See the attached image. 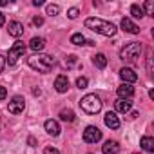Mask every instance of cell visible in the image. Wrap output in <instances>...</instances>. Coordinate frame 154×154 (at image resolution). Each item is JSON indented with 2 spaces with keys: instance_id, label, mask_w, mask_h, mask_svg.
Returning <instances> with one entry per match:
<instances>
[{
  "instance_id": "34",
  "label": "cell",
  "mask_w": 154,
  "mask_h": 154,
  "mask_svg": "<svg viewBox=\"0 0 154 154\" xmlns=\"http://www.w3.org/2000/svg\"><path fill=\"white\" fill-rule=\"evenodd\" d=\"M44 2H42V0H33V6H36V8H40Z\"/></svg>"
},
{
  "instance_id": "13",
  "label": "cell",
  "mask_w": 154,
  "mask_h": 154,
  "mask_svg": "<svg viewBox=\"0 0 154 154\" xmlns=\"http://www.w3.org/2000/svg\"><path fill=\"white\" fill-rule=\"evenodd\" d=\"M102 150H103V154H118L120 152V143L114 141V140H109V141L103 143Z\"/></svg>"
},
{
  "instance_id": "16",
  "label": "cell",
  "mask_w": 154,
  "mask_h": 154,
  "mask_svg": "<svg viewBox=\"0 0 154 154\" xmlns=\"http://www.w3.org/2000/svg\"><path fill=\"white\" fill-rule=\"evenodd\" d=\"M114 107H116V111H118V112H123V114H125V112H129V111H131L132 102H131V100H122V98H120V100L114 103Z\"/></svg>"
},
{
  "instance_id": "24",
  "label": "cell",
  "mask_w": 154,
  "mask_h": 154,
  "mask_svg": "<svg viewBox=\"0 0 154 154\" xmlns=\"http://www.w3.org/2000/svg\"><path fill=\"white\" fill-rule=\"evenodd\" d=\"M143 11H147L145 15L154 17V2H152V0H147V2H145V9H143Z\"/></svg>"
},
{
  "instance_id": "23",
  "label": "cell",
  "mask_w": 154,
  "mask_h": 154,
  "mask_svg": "<svg viewBox=\"0 0 154 154\" xmlns=\"http://www.w3.org/2000/svg\"><path fill=\"white\" fill-rule=\"evenodd\" d=\"M45 11H47V15L54 17V15H58V13H60V6H56V4H49V6L45 8Z\"/></svg>"
},
{
  "instance_id": "12",
  "label": "cell",
  "mask_w": 154,
  "mask_h": 154,
  "mask_svg": "<svg viewBox=\"0 0 154 154\" xmlns=\"http://www.w3.org/2000/svg\"><path fill=\"white\" fill-rule=\"evenodd\" d=\"M103 122H105V125H107L109 129H120V120H118L116 112H111V111H109V112L105 114Z\"/></svg>"
},
{
  "instance_id": "18",
  "label": "cell",
  "mask_w": 154,
  "mask_h": 154,
  "mask_svg": "<svg viewBox=\"0 0 154 154\" xmlns=\"http://www.w3.org/2000/svg\"><path fill=\"white\" fill-rule=\"evenodd\" d=\"M140 145H141V149L145 152H154V140L150 136H143L141 141H140Z\"/></svg>"
},
{
  "instance_id": "17",
  "label": "cell",
  "mask_w": 154,
  "mask_h": 154,
  "mask_svg": "<svg viewBox=\"0 0 154 154\" xmlns=\"http://www.w3.org/2000/svg\"><path fill=\"white\" fill-rule=\"evenodd\" d=\"M29 47H31L33 51H42V49L45 47V40H44L42 36H33L31 42H29Z\"/></svg>"
},
{
  "instance_id": "27",
  "label": "cell",
  "mask_w": 154,
  "mask_h": 154,
  "mask_svg": "<svg viewBox=\"0 0 154 154\" xmlns=\"http://www.w3.org/2000/svg\"><path fill=\"white\" fill-rule=\"evenodd\" d=\"M74 63H76V56L74 54H69L67 60H65V67H72Z\"/></svg>"
},
{
  "instance_id": "4",
  "label": "cell",
  "mask_w": 154,
  "mask_h": 154,
  "mask_svg": "<svg viewBox=\"0 0 154 154\" xmlns=\"http://www.w3.org/2000/svg\"><path fill=\"white\" fill-rule=\"evenodd\" d=\"M80 107L82 111H85L87 114H96L102 111V100L100 96L96 94H85L82 100H80Z\"/></svg>"
},
{
  "instance_id": "33",
  "label": "cell",
  "mask_w": 154,
  "mask_h": 154,
  "mask_svg": "<svg viewBox=\"0 0 154 154\" xmlns=\"http://www.w3.org/2000/svg\"><path fill=\"white\" fill-rule=\"evenodd\" d=\"M6 24V17H4V13H0V27H2Z\"/></svg>"
},
{
  "instance_id": "6",
  "label": "cell",
  "mask_w": 154,
  "mask_h": 154,
  "mask_svg": "<svg viewBox=\"0 0 154 154\" xmlns=\"http://www.w3.org/2000/svg\"><path fill=\"white\" fill-rule=\"evenodd\" d=\"M102 140V131L94 125H89L85 131H84V141L85 143H96Z\"/></svg>"
},
{
  "instance_id": "31",
  "label": "cell",
  "mask_w": 154,
  "mask_h": 154,
  "mask_svg": "<svg viewBox=\"0 0 154 154\" xmlns=\"http://www.w3.org/2000/svg\"><path fill=\"white\" fill-rule=\"evenodd\" d=\"M4 65H6V56H2V54H0V72L4 71Z\"/></svg>"
},
{
  "instance_id": "11",
  "label": "cell",
  "mask_w": 154,
  "mask_h": 154,
  "mask_svg": "<svg viewBox=\"0 0 154 154\" xmlns=\"http://www.w3.org/2000/svg\"><path fill=\"white\" fill-rule=\"evenodd\" d=\"M8 31H9V35H11V36H15V38H20V36L24 35V26H22L20 22L13 20V22H9V26H8Z\"/></svg>"
},
{
  "instance_id": "35",
  "label": "cell",
  "mask_w": 154,
  "mask_h": 154,
  "mask_svg": "<svg viewBox=\"0 0 154 154\" xmlns=\"http://www.w3.org/2000/svg\"><path fill=\"white\" fill-rule=\"evenodd\" d=\"M33 94H35V96H40V94H42V91H40V89H33Z\"/></svg>"
},
{
  "instance_id": "19",
  "label": "cell",
  "mask_w": 154,
  "mask_h": 154,
  "mask_svg": "<svg viewBox=\"0 0 154 154\" xmlns=\"http://www.w3.org/2000/svg\"><path fill=\"white\" fill-rule=\"evenodd\" d=\"M93 63H94L98 69H105V67H107V58H105V54H103V53L94 54V56H93Z\"/></svg>"
},
{
  "instance_id": "29",
  "label": "cell",
  "mask_w": 154,
  "mask_h": 154,
  "mask_svg": "<svg viewBox=\"0 0 154 154\" xmlns=\"http://www.w3.org/2000/svg\"><path fill=\"white\" fill-rule=\"evenodd\" d=\"M33 24H35V26H42V24H44V18H42V17H35V18H33Z\"/></svg>"
},
{
  "instance_id": "2",
  "label": "cell",
  "mask_w": 154,
  "mask_h": 154,
  "mask_svg": "<svg viewBox=\"0 0 154 154\" xmlns=\"http://www.w3.org/2000/svg\"><path fill=\"white\" fill-rule=\"evenodd\" d=\"M27 63H29L31 69H35L38 72H49L56 65L54 58L49 56V54H33V56L27 58Z\"/></svg>"
},
{
  "instance_id": "21",
  "label": "cell",
  "mask_w": 154,
  "mask_h": 154,
  "mask_svg": "<svg viewBox=\"0 0 154 154\" xmlns=\"http://www.w3.org/2000/svg\"><path fill=\"white\" fill-rule=\"evenodd\" d=\"M131 15H132L134 18H141V17L145 15V11H143V8H141V6L132 4V6H131Z\"/></svg>"
},
{
  "instance_id": "14",
  "label": "cell",
  "mask_w": 154,
  "mask_h": 154,
  "mask_svg": "<svg viewBox=\"0 0 154 154\" xmlns=\"http://www.w3.org/2000/svg\"><path fill=\"white\" fill-rule=\"evenodd\" d=\"M122 29L127 31V33H131V35H138V33H140V27H138L131 18H123V20H122Z\"/></svg>"
},
{
  "instance_id": "26",
  "label": "cell",
  "mask_w": 154,
  "mask_h": 154,
  "mask_svg": "<svg viewBox=\"0 0 154 154\" xmlns=\"http://www.w3.org/2000/svg\"><path fill=\"white\" fill-rule=\"evenodd\" d=\"M78 13H80V11H78V8H71V9L67 11V17H69L71 20H74L76 17H78Z\"/></svg>"
},
{
  "instance_id": "8",
  "label": "cell",
  "mask_w": 154,
  "mask_h": 154,
  "mask_svg": "<svg viewBox=\"0 0 154 154\" xmlns=\"http://www.w3.org/2000/svg\"><path fill=\"white\" fill-rule=\"evenodd\" d=\"M120 76H122V80H123L125 84H134V82L138 80V74H136L134 69H131V67L120 69Z\"/></svg>"
},
{
  "instance_id": "9",
  "label": "cell",
  "mask_w": 154,
  "mask_h": 154,
  "mask_svg": "<svg viewBox=\"0 0 154 154\" xmlns=\"http://www.w3.org/2000/svg\"><path fill=\"white\" fill-rule=\"evenodd\" d=\"M116 93H118V96H120L122 100H131L132 94H134V87H132L131 84H122V85L116 89Z\"/></svg>"
},
{
  "instance_id": "28",
  "label": "cell",
  "mask_w": 154,
  "mask_h": 154,
  "mask_svg": "<svg viewBox=\"0 0 154 154\" xmlns=\"http://www.w3.org/2000/svg\"><path fill=\"white\" fill-rule=\"evenodd\" d=\"M44 154H60V152H58V149H54V147H47V149L44 150Z\"/></svg>"
},
{
  "instance_id": "1",
  "label": "cell",
  "mask_w": 154,
  "mask_h": 154,
  "mask_svg": "<svg viewBox=\"0 0 154 154\" xmlns=\"http://www.w3.org/2000/svg\"><path fill=\"white\" fill-rule=\"evenodd\" d=\"M85 27L98 33V35H103V36H114L116 35V26L107 22V20H102V18H96V17H89L85 20Z\"/></svg>"
},
{
  "instance_id": "15",
  "label": "cell",
  "mask_w": 154,
  "mask_h": 154,
  "mask_svg": "<svg viewBox=\"0 0 154 154\" xmlns=\"http://www.w3.org/2000/svg\"><path fill=\"white\" fill-rule=\"evenodd\" d=\"M44 127H45L47 134H51V136H58V134H60V125H58L56 120H47V122L44 123Z\"/></svg>"
},
{
  "instance_id": "5",
  "label": "cell",
  "mask_w": 154,
  "mask_h": 154,
  "mask_svg": "<svg viewBox=\"0 0 154 154\" xmlns=\"http://www.w3.org/2000/svg\"><path fill=\"white\" fill-rule=\"evenodd\" d=\"M24 53H26V44H24V42H15V44H13V47H11V49H9V53H8L6 62H8L9 65H15V63H17V60H18L20 56H24Z\"/></svg>"
},
{
  "instance_id": "36",
  "label": "cell",
  "mask_w": 154,
  "mask_h": 154,
  "mask_svg": "<svg viewBox=\"0 0 154 154\" xmlns=\"http://www.w3.org/2000/svg\"><path fill=\"white\" fill-rule=\"evenodd\" d=\"M9 2H8V0H0V6H8Z\"/></svg>"
},
{
  "instance_id": "25",
  "label": "cell",
  "mask_w": 154,
  "mask_h": 154,
  "mask_svg": "<svg viewBox=\"0 0 154 154\" xmlns=\"http://www.w3.org/2000/svg\"><path fill=\"white\" fill-rule=\"evenodd\" d=\"M87 84H89V80L85 78V76H80V78L76 80V87H78V89H85Z\"/></svg>"
},
{
  "instance_id": "32",
  "label": "cell",
  "mask_w": 154,
  "mask_h": 154,
  "mask_svg": "<svg viewBox=\"0 0 154 154\" xmlns=\"http://www.w3.org/2000/svg\"><path fill=\"white\" fill-rule=\"evenodd\" d=\"M147 71H149V74H152V58H149V62H147Z\"/></svg>"
},
{
  "instance_id": "30",
  "label": "cell",
  "mask_w": 154,
  "mask_h": 154,
  "mask_svg": "<svg viewBox=\"0 0 154 154\" xmlns=\"http://www.w3.org/2000/svg\"><path fill=\"white\" fill-rule=\"evenodd\" d=\"M6 96H8V91H6V87H0V100H6Z\"/></svg>"
},
{
  "instance_id": "7",
  "label": "cell",
  "mask_w": 154,
  "mask_h": 154,
  "mask_svg": "<svg viewBox=\"0 0 154 154\" xmlns=\"http://www.w3.org/2000/svg\"><path fill=\"white\" fill-rule=\"evenodd\" d=\"M24 109H26V102H24L22 96H15V98L9 102V105H8V111H9L11 114H20Z\"/></svg>"
},
{
  "instance_id": "3",
  "label": "cell",
  "mask_w": 154,
  "mask_h": 154,
  "mask_svg": "<svg viewBox=\"0 0 154 154\" xmlns=\"http://www.w3.org/2000/svg\"><path fill=\"white\" fill-rule=\"evenodd\" d=\"M140 54H141V44L140 42H129L120 51V58L123 62H129V63H136L140 60Z\"/></svg>"
},
{
  "instance_id": "22",
  "label": "cell",
  "mask_w": 154,
  "mask_h": 154,
  "mask_svg": "<svg viewBox=\"0 0 154 154\" xmlns=\"http://www.w3.org/2000/svg\"><path fill=\"white\" fill-rule=\"evenodd\" d=\"M60 118L63 122H74V112L71 109H63V111H60Z\"/></svg>"
},
{
  "instance_id": "20",
  "label": "cell",
  "mask_w": 154,
  "mask_h": 154,
  "mask_svg": "<svg viewBox=\"0 0 154 154\" xmlns=\"http://www.w3.org/2000/svg\"><path fill=\"white\" fill-rule=\"evenodd\" d=\"M71 44H74V45H84V44H87V40H85V36L82 33H74L71 36Z\"/></svg>"
},
{
  "instance_id": "10",
  "label": "cell",
  "mask_w": 154,
  "mask_h": 154,
  "mask_svg": "<svg viewBox=\"0 0 154 154\" xmlns=\"http://www.w3.org/2000/svg\"><path fill=\"white\" fill-rule=\"evenodd\" d=\"M54 89L58 91V93H65L67 89H69V78L65 74H58L56 76V80H54Z\"/></svg>"
}]
</instances>
